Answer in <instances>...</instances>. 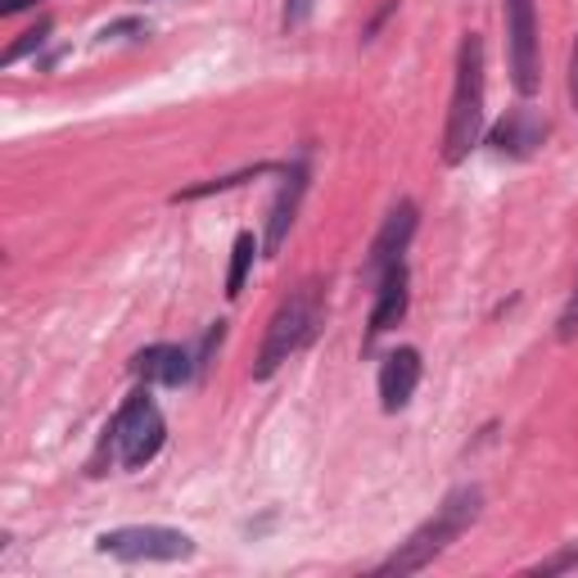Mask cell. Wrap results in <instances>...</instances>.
Here are the masks:
<instances>
[{
    "label": "cell",
    "instance_id": "cell-1",
    "mask_svg": "<svg viewBox=\"0 0 578 578\" xmlns=\"http://www.w3.org/2000/svg\"><path fill=\"white\" fill-rule=\"evenodd\" d=\"M479 515H484V488H479V484L452 488L448 498H444V506H438L407 542H398V552L384 556L375 574H398V578H402V574H421L425 565H434L438 556H444L448 547H452L465 529H471Z\"/></svg>",
    "mask_w": 578,
    "mask_h": 578
},
{
    "label": "cell",
    "instance_id": "cell-2",
    "mask_svg": "<svg viewBox=\"0 0 578 578\" xmlns=\"http://www.w3.org/2000/svg\"><path fill=\"white\" fill-rule=\"evenodd\" d=\"M484 136V37L465 33L457 50V81L444 127V163H461Z\"/></svg>",
    "mask_w": 578,
    "mask_h": 578
},
{
    "label": "cell",
    "instance_id": "cell-3",
    "mask_svg": "<svg viewBox=\"0 0 578 578\" xmlns=\"http://www.w3.org/2000/svg\"><path fill=\"white\" fill-rule=\"evenodd\" d=\"M108 448H118V461L123 471H145V465L163 452V444H168V421H163V411L150 394V380L141 384V389H131L127 402L118 407V416L108 421L104 429Z\"/></svg>",
    "mask_w": 578,
    "mask_h": 578
},
{
    "label": "cell",
    "instance_id": "cell-4",
    "mask_svg": "<svg viewBox=\"0 0 578 578\" xmlns=\"http://www.w3.org/2000/svg\"><path fill=\"white\" fill-rule=\"evenodd\" d=\"M317 321H321V303H317V290H294L277 317H271L267 335H262V348H258V362H254V380H271L290 357L317 335Z\"/></svg>",
    "mask_w": 578,
    "mask_h": 578
},
{
    "label": "cell",
    "instance_id": "cell-5",
    "mask_svg": "<svg viewBox=\"0 0 578 578\" xmlns=\"http://www.w3.org/2000/svg\"><path fill=\"white\" fill-rule=\"evenodd\" d=\"M95 552L100 556H114L127 565H141V561H190L195 556V538L168 529V525H123V529H104L95 538Z\"/></svg>",
    "mask_w": 578,
    "mask_h": 578
},
{
    "label": "cell",
    "instance_id": "cell-6",
    "mask_svg": "<svg viewBox=\"0 0 578 578\" xmlns=\"http://www.w3.org/2000/svg\"><path fill=\"white\" fill-rule=\"evenodd\" d=\"M506 18V54H511V81L519 95H538L542 64H538V5L534 0H502Z\"/></svg>",
    "mask_w": 578,
    "mask_h": 578
},
{
    "label": "cell",
    "instance_id": "cell-7",
    "mask_svg": "<svg viewBox=\"0 0 578 578\" xmlns=\"http://www.w3.org/2000/svg\"><path fill=\"white\" fill-rule=\"evenodd\" d=\"M416 227H421L416 204H411V200H398V204L389 208V217H384V227H380L375 244H371V258H367V277H371V281H380L384 271L402 262V254L411 249V240H416Z\"/></svg>",
    "mask_w": 578,
    "mask_h": 578
},
{
    "label": "cell",
    "instance_id": "cell-8",
    "mask_svg": "<svg viewBox=\"0 0 578 578\" xmlns=\"http://www.w3.org/2000/svg\"><path fill=\"white\" fill-rule=\"evenodd\" d=\"M131 371L141 380H158V384H168V389H181V384L200 375V362H195V352L181 344H154L131 357Z\"/></svg>",
    "mask_w": 578,
    "mask_h": 578
},
{
    "label": "cell",
    "instance_id": "cell-9",
    "mask_svg": "<svg viewBox=\"0 0 578 578\" xmlns=\"http://www.w3.org/2000/svg\"><path fill=\"white\" fill-rule=\"evenodd\" d=\"M407 303H411V277H407V262H398L375 281V308H371L367 339L389 335V330L407 317Z\"/></svg>",
    "mask_w": 578,
    "mask_h": 578
},
{
    "label": "cell",
    "instance_id": "cell-10",
    "mask_svg": "<svg viewBox=\"0 0 578 578\" xmlns=\"http://www.w3.org/2000/svg\"><path fill=\"white\" fill-rule=\"evenodd\" d=\"M303 190H308V168L303 163H294V168H285V185L277 204H271V217H267V240H262V258H277L285 249V240L294 231V217H298V204H303Z\"/></svg>",
    "mask_w": 578,
    "mask_h": 578
},
{
    "label": "cell",
    "instance_id": "cell-11",
    "mask_svg": "<svg viewBox=\"0 0 578 578\" xmlns=\"http://www.w3.org/2000/svg\"><path fill=\"white\" fill-rule=\"evenodd\" d=\"M416 384H421V352L416 348H394L380 367V407L394 416V411H402L411 402Z\"/></svg>",
    "mask_w": 578,
    "mask_h": 578
},
{
    "label": "cell",
    "instance_id": "cell-12",
    "mask_svg": "<svg viewBox=\"0 0 578 578\" xmlns=\"http://www.w3.org/2000/svg\"><path fill=\"white\" fill-rule=\"evenodd\" d=\"M542 136H547V123L534 114V108H511V114L492 127L488 141L498 145L502 154H515V158H529L538 145H542Z\"/></svg>",
    "mask_w": 578,
    "mask_h": 578
},
{
    "label": "cell",
    "instance_id": "cell-13",
    "mask_svg": "<svg viewBox=\"0 0 578 578\" xmlns=\"http://www.w3.org/2000/svg\"><path fill=\"white\" fill-rule=\"evenodd\" d=\"M267 172H277V163H254V168H240V172H231V177H213V181H200V185H185V190H177V195H172V204L204 200V195H217V190H235V185L258 181V177H267Z\"/></svg>",
    "mask_w": 578,
    "mask_h": 578
},
{
    "label": "cell",
    "instance_id": "cell-14",
    "mask_svg": "<svg viewBox=\"0 0 578 578\" xmlns=\"http://www.w3.org/2000/svg\"><path fill=\"white\" fill-rule=\"evenodd\" d=\"M258 235L254 231H240L235 244H231V271H227V298H240L244 294V281H249V267L258 258Z\"/></svg>",
    "mask_w": 578,
    "mask_h": 578
},
{
    "label": "cell",
    "instance_id": "cell-15",
    "mask_svg": "<svg viewBox=\"0 0 578 578\" xmlns=\"http://www.w3.org/2000/svg\"><path fill=\"white\" fill-rule=\"evenodd\" d=\"M50 27H54L50 18H41L37 27H27V33H23L18 41H10V46H5V54H0V64H5V68H10V64H18V60H23V54H33V50H41V46H46V37H50Z\"/></svg>",
    "mask_w": 578,
    "mask_h": 578
},
{
    "label": "cell",
    "instance_id": "cell-16",
    "mask_svg": "<svg viewBox=\"0 0 578 578\" xmlns=\"http://www.w3.org/2000/svg\"><path fill=\"white\" fill-rule=\"evenodd\" d=\"M569 569H578V542H569V547H561L556 556H547V561H538V565H529V574H569Z\"/></svg>",
    "mask_w": 578,
    "mask_h": 578
},
{
    "label": "cell",
    "instance_id": "cell-17",
    "mask_svg": "<svg viewBox=\"0 0 578 578\" xmlns=\"http://www.w3.org/2000/svg\"><path fill=\"white\" fill-rule=\"evenodd\" d=\"M222 339H227V321H213L208 330H204V344H200V352H195V362H200V375L208 371V362H213V352L222 348Z\"/></svg>",
    "mask_w": 578,
    "mask_h": 578
},
{
    "label": "cell",
    "instance_id": "cell-18",
    "mask_svg": "<svg viewBox=\"0 0 578 578\" xmlns=\"http://www.w3.org/2000/svg\"><path fill=\"white\" fill-rule=\"evenodd\" d=\"M561 344H574L578 339V285H574V294H569V303H565V312H561Z\"/></svg>",
    "mask_w": 578,
    "mask_h": 578
},
{
    "label": "cell",
    "instance_id": "cell-19",
    "mask_svg": "<svg viewBox=\"0 0 578 578\" xmlns=\"http://www.w3.org/2000/svg\"><path fill=\"white\" fill-rule=\"evenodd\" d=\"M100 37H104V41H108V37H150V27H145L141 18H123V23H108Z\"/></svg>",
    "mask_w": 578,
    "mask_h": 578
},
{
    "label": "cell",
    "instance_id": "cell-20",
    "mask_svg": "<svg viewBox=\"0 0 578 578\" xmlns=\"http://www.w3.org/2000/svg\"><path fill=\"white\" fill-rule=\"evenodd\" d=\"M312 5H317V0H285V27H298L303 18L312 14Z\"/></svg>",
    "mask_w": 578,
    "mask_h": 578
},
{
    "label": "cell",
    "instance_id": "cell-21",
    "mask_svg": "<svg viewBox=\"0 0 578 578\" xmlns=\"http://www.w3.org/2000/svg\"><path fill=\"white\" fill-rule=\"evenodd\" d=\"M569 100L578 108V41H574V54H569Z\"/></svg>",
    "mask_w": 578,
    "mask_h": 578
},
{
    "label": "cell",
    "instance_id": "cell-22",
    "mask_svg": "<svg viewBox=\"0 0 578 578\" xmlns=\"http://www.w3.org/2000/svg\"><path fill=\"white\" fill-rule=\"evenodd\" d=\"M27 5H37V0H0V14L14 18V14H18V10H27Z\"/></svg>",
    "mask_w": 578,
    "mask_h": 578
}]
</instances>
